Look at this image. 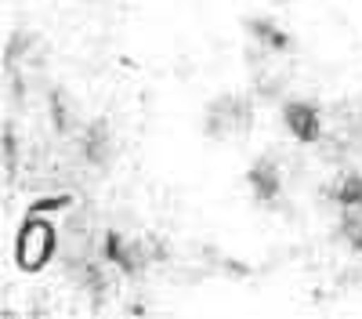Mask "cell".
Wrapping results in <instances>:
<instances>
[{"mask_svg": "<svg viewBox=\"0 0 362 319\" xmlns=\"http://www.w3.org/2000/svg\"><path fill=\"white\" fill-rule=\"evenodd\" d=\"M102 261L116 265L124 276H138V272H141V254H138V247H131L116 228H105V236H102Z\"/></svg>", "mask_w": 362, "mask_h": 319, "instance_id": "obj_5", "label": "cell"}, {"mask_svg": "<svg viewBox=\"0 0 362 319\" xmlns=\"http://www.w3.org/2000/svg\"><path fill=\"white\" fill-rule=\"evenodd\" d=\"M247 185L254 192L257 203H276L283 196V174L276 167V160H257L247 170Z\"/></svg>", "mask_w": 362, "mask_h": 319, "instance_id": "obj_4", "label": "cell"}, {"mask_svg": "<svg viewBox=\"0 0 362 319\" xmlns=\"http://www.w3.org/2000/svg\"><path fill=\"white\" fill-rule=\"evenodd\" d=\"M83 160L90 163V167H105L109 163V153H112V134H109V124L105 120H95L87 127V134H83Z\"/></svg>", "mask_w": 362, "mask_h": 319, "instance_id": "obj_6", "label": "cell"}, {"mask_svg": "<svg viewBox=\"0 0 362 319\" xmlns=\"http://www.w3.org/2000/svg\"><path fill=\"white\" fill-rule=\"evenodd\" d=\"M329 196L341 211H362V174H344Z\"/></svg>", "mask_w": 362, "mask_h": 319, "instance_id": "obj_8", "label": "cell"}, {"mask_svg": "<svg viewBox=\"0 0 362 319\" xmlns=\"http://www.w3.org/2000/svg\"><path fill=\"white\" fill-rule=\"evenodd\" d=\"M18 167V138L11 134V127H4V170L15 174Z\"/></svg>", "mask_w": 362, "mask_h": 319, "instance_id": "obj_11", "label": "cell"}, {"mask_svg": "<svg viewBox=\"0 0 362 319\" xmlns=\"http://www.w3.org/2000/svg\"><path fill=\"white\" fill-rule=\"evenodd\" d=\"M51 124H54V131H66V109H62V95H51Z\"/></svg>", "mask_w": 362, "mask_h": 319, "instance_id": "obj_12", "label": "cell"}, {"mask_svg": "<svg viewBox=\"0 0 362 319\" xmlns=\"http://www.w3.org/2000/svg\"><path fill=\"white\" fill-rule=\"evenodd\" d=\"M228 127L235 131H250V102L247 98H235V95H225L210 105V116H206V134L210 138H225Z\"/></svg>", "mask_w": 362, "mask_h": 319, "instance_id": "obj_3", "label": "cell"}, {"mask_svg": "<svg viewBox=\"0 0 362 319\" xmlns=\"http://www.w3.org/2000/svg\"><path fill=\"white\" fill-rule=\"evenodd\" d=\"M341 240L355 250V254H362V218H358V211H344V218H341Z\"/></svg>", "mask_w": 362, "mask_h": 319, "instance_id": "obj_10", "label": "cell"}, {"mask_svg": "<svg viewBox=\"0 0 362 319\" xmlns=\"http://www.w3.org/2000/svg\"><path fill=\"white\" fill-rule=\"evenodd\" d=\"M73 196L69 192H51V196H37L29 203V214H54V211H69L73 207Z\"/></svg>", "mask_w": 362, "mask_h": 319, "instance_id": "obj_9", "label": "cell"}, {"mask_svg": "<svg viewBox=\"0 0 362 319\" xmlns=\"http://www.w3.org/2000/svg\"><path fill=\"white\" fill-rule=\"evenodd\" d=\"M247 29H250V37L257 40V44H264L272 54H283V51H290V37L283 33V29L272 22V18H247Z\"/></svg>", "mask_w": 362, "mask_h": 319, "instance_id": "obj_7", "label": "cell"}, {"mask_svg": "<svg viewBox=\"0 0 362 319\" xmlns=\"http://www.w3.org/2000/svg\"><path fill=\"white\" fill-rule=\"evenodd\" d=\"M283 127L290 131L293 141L315 145V141H322V112L308 98H290L283 105Z\"/></svg>", "mask_w": 362, "mask_h": 319, "instance_id": "obj_2", "label": "cell"}, {"mask_svg": "<svg viewBox=\"0 0 362 319\" xmlns=\"http://www.w3.org/2000/svg\"><path fill=\"white\" fill-rule=\"evenodd\" d=\"M58 250V228L47 221V214H25L15 232V265L18 272L33 276L40 272Z\"/></svg>", "mask_w": 362, "mask_h": 319, "instance_id": "obj_1", "label": "cell"}]
</instances>
